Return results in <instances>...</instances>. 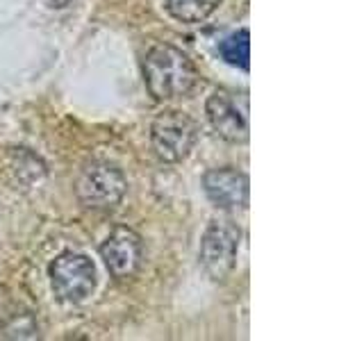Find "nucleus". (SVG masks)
Returning <instances> with one entry per match:
<instances>
[{
    "instance_id": "6e6552de",
    "label": "nucleus",
    "mask_w": 364,
    "mask_h": 341,
    "mask_svg": "<svg viewBox=\"0 0 364 341\" xmlns=\"http://www.w3.org/2000/svg\"><path fill=\"white\" fill-rule=\"evenodd\" d=\"M208 198L219 210H244L248 205L250 182L248 175L237 168H212L203 178Z\"/></svg>"
},
{
    "instance_id": "f257e3e1",
    "label": "nucleus",
    "mask_w": 364,
    "mask_h": 341,
    "mask_svg": "<svg viewBox=\"0 0 364 341\" xmlns=\"http://www.w3.org/2000/svg\"><path fill=\"white\" fill-rule=\"evenodd\" d=\"M144 80L155 100H173L196 87V66L173 45H155L144 60Z\"/></svg>"
},
{
    "instance_id": "7ed1b4c3",
    "label": "nucleus",
    "mask_w": 364,
    "mask_h": 341,
    "mask_svg": "<svg viewBox=\"0 0 364 341\" xmlns=\"http://www.w3.org/2000/svg\"><path fill=\"white\" fill-rule=\"evenodd\" d=\"M53 291L64 303H85L96 289V266L87 255L64 253L50 264Z\"/></svg>"
},
{
    "instance_id": "1a4fd4ad",
    "label": "nucleus",
    "mask_w": 364,
    "mask_h": 341,
    "mask_svg": "<svg viewBox=\"0 0 364 341\" xmlns=\"http://www.w3.org/2000/svg\"><path fill=\"white\" fill-rule=\"evenodd\" d=\"M219 5L221 0H164L168 14L180 23H187V26L210 18Z\"/></svg>"
},
{
    "instance_id": "0eeeda50",
    "label": "nucleus",
    "mask_w": 364,
    "mask_h": 341,
    "mask_svg": "<svg viewBox=\"0 0 364 341\" xmlns=\"http://www.w3.org/2000/svg\"><path fill=\"white\" fill-rule=\"evenodd\" d=\"M100 257L114 278H130L141 266V239L130 227H117L100 246Z\"/></svg>"
},
{
    "instance_id": "f03ea898",
    "label": "nucleus",
    "mask_w": 364,
    "mask_h": 341,
    "mask_svg": "<svg viewBox=\"0 0 364 341\" xmlns=\"http://www.w3.org/2000/svg\"><path fill=\"white\" fill-rule=\"evenodd\" d=\"M239 227L230 219H214L205 227L200 239V264L214 282H223L237 264Z\"/></svg>"
},
{
    "instance_id": "423d86ee",
    "label": "nucleus",
    "mask_w": 364,
    "mask_h": 341,
    "mask_svg": "<svg viewBox=\"0 0 364 341\" xmlns=\"http://www.w3.org/2000/svg\"><path fill=\"white\" fill-rule=\"evenodd\" d=\"M205 112H208V121L216 130L221 139L230 144H244L248 139V107L246 100L239 105L235 94L225 89H216L214 94L205 102Z\"/></svg>"
},
{
    "instance_id": "20e7f679",
    "label": "nucleus",
    "mask_w": 364,
    "mask_h": 341,
    "mask_svg": "<svg viewBox=\"0 0 364 341\" xmlns=\"http://www.w3.org/2000/svg\"><path fill=\"white\" fill-rule=\"evenodd\" d=\"M196 136V123L178 109L162 112L151 125V141L157 157L171 164L182 162L191 153Z\"/></svg>"
},
{
    "instance_id": "39448f33",
    "label": "nucleus",
    "mask_w": 364,
    "mask_h": 341,
    "mask_svg": "<svg viewBox=\"0 0 364 341\" xmlns=\"http://www.w3.org/2000/svg\"><path fill=\"white\" fill-rule=\"evenodd\" d=\"M128 182L123 173L107 162H91L77 178V198L89 210H112L123 200Z\"/></svg>"
},
{
    "instance_id": "9d476101",
    "label": "nucleus",
    "mask_w": 364,
    "mask_h": 341,
    "mask_svg": "<svg viewBox=\"0 0 364 341\" xmlns=\"http://www.w3.org/2000/svg\"><path fill=\"white\" fill-rule=\"evenodd\" d=\"M219 55L225 64L248 71L250 68V32L239 30L219 43Z\"/></svg>"
}]
</instances>
